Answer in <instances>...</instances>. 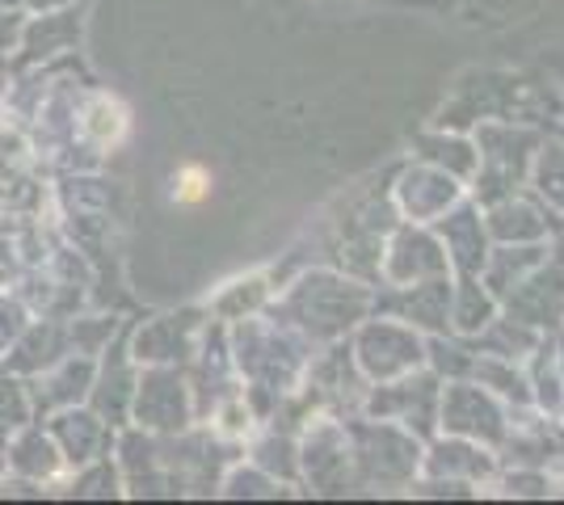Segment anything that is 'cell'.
<instances>
[{"label": "cell", "instance_id": "3", "mask_svg": "<svg viewBox=\"0 0 564 505\" xmlns=\"http://www.w3.org/2000/svg\"><path fill=\"white\" fill-rule=\"evenodd\" d=\"M438 396H443V380L434 371L417 366V371H409L400 380L379 384L367 409L376 413L379 421H397V426H404L417 438H434V430H438Z\"/></svg>", "mask_w": 564, "mask_h": 505}, {"label": "cell", "instance_id": "11", "mask_svg": "<svg viewBox=\"0 0 564 505\" xmlns=\"http://www.w3.org/2000/svg\"><path fill=\"white\" fill-rule=\"evenodd\" d=\"M451 274L443 278H425L413 287H392L400 304V320H409L413 329H430V333H447L451 329Z\"/></svg>", "mask_w": 564, "mask_h": 505}, {"label": "cell", "instance_id": "6", "mask_svg": "<svg viewBox=\"0 0 564 505\" xmlns=\"http://www.w3.org/2000/svg\"><path fill=\"white\" fill-rule=\"evenodd\" d=\"M501 308L506 316H514L531 329H552L564 320V265L547 262L540 270H531L518 287H510L501 295Z\"/></svg>", "mask_w": 564, "mask_h": 505}, {"label": "cell", "instance_id": "1", "mask_svg": "<svg viewBox=\"0 0 564 505\" xmlns=\"http://www.w3.org/2000/svg\"><path fill=\"white\" fill-rule=\"evenodd\" d=\"M354 359L367 380L388 384L425 366V337L400 316H379L371 325H362V333L354 341Z\"/></svg>", "mask_w": 564, "mask_h": 505}, {"label": "cell", "instance_id": "17", "mask_svg": "<svg viewBox=\"0 0 564 505\" xmlns=\"http://www.w3.org/2000/svg\"><path fill=\"white\" fill-rule=\"evenodd\" d=\"M556 262L564 265V228H561V241H556Z\"/></svg>", "mask_w": 564, "mask_h": 505}, {"label": "cell", "instance_id": "13", "mask_svg": "<svg viewBox=\"0 0 564 505\" xmlns=\"http://www.w3.org/2000/svg\"><path fill=\"white\" fill-rule=\"evenodd\" d=\"M497 304L489 287L480 283V274H459V283L451 287V325L459 329V333L468 337H480L485 333V325L497 316Z\"/></svg>", "mask_w": 564, "mask_h": 505}, {"label": "cell", "instance_id": "5", "mask_svg": "<svg viewBox=\"0 0 564 505\" xmlns=\"http://www.w3.org/2000/svg\"><path fill=\"white\" fill-rule=\"evenodd\" d=\"M358 438H367L371 447L358 442V468L379 481L383 488L388 484H409L417 472H422V438L409 433L397 421H379V426H362L354 430Z\"/></svg>", "mask_w": 564, "mask_h": 505}, {"label": "cell", "instance_id": "2", "mask_svg": "<svg viewBox=\"0 0 564 505\" xmlns=\"http://www.w3.org/2000/svg\"><path fill=\"white\" fill-rule=\"evenodd\" d=\"M438 430L455 438H471L480 447H501L510 438V421L494 392L476 380H451L438 396Z\"/></svg>", "mask_w": 564, "mask_h": 505}, {"label": "cell", "instance_id": "7", "mask_svg": "<svg viewBox=\"0 0 564 505\" xmlns=\"http://www.w3.org/2000/svg\"><path fill=\"white\" fill-rule=\"evenodd\" d=\"M459 198H464L459 177H451L447 168L438 165H417V168H404V177H400L397 211L409 223H434L438 216H447Z\"/></svg>", "mask_w": 564, "mask_h": 505}, {"label": "cell", "instance_id": "16", "mask_svg": "<svg viewBox=\"0 0 564 505\" xmlns=\"http://www.w3.org/2000/svg\"><path fill=\"white\" fill-rule=\"evenodd\" d=\"M203 194H207V173L186 168V173L177 177V198H182V202H194V198H203Z\"/></svg>", "mask_w": 564, "mask_h": 505}, {"label": "cell", "instance_id": "10", "mask_svg": "<svg viewBox=\"0 0 564 505\" xmlns=\"http://www.w3.org/2000/svg\"><path fill=\"white\" fill-rule=\"evenodd\" d=\"M485 228H489V241L494 244H535L547 241L552 232V219H547V207H535L527 198H497L485 211Z\"/></svg>", "mask_w": 564, "mask_h": 505}, {"label": "cell", "instance_id": "9", "mask_svg": "<svg viewBox=\"0 0 564 505\" xmlns=\"http://www.w3.org/2000/svg\"><path fill=\"white\" fill-rule=\"evenodd\" d=\"M422 472L434 476V481L480 484L494 476L497 463H494V455H489V447H480V442H471V438L447 433V438H438L422 455Z\"/></svg>", "mask_w": 564, "mask_h": 505}, {"label": "cell", "instance_id": "8", "mask_svg": "<svg viewBox=\"0 0 564 505\" xmlns=\"http://www.w3.org/2000/svg\"><path fill=\"white\" fill-rule=\"evenodd\" d=\"M438 223V241L447 249L451 274H480L485 270V257H489V228H485V216L480 207L471 202H455L447 216L434 219Z\"/></svg>", "mask_w": 564, "mask_h": 505}, {"label": "cell", "instance_id": "12", "mask_svg": "<svg viewBox=\"0 0 564 505\" xmlns=\"http://www.w3.org/2000/svg\"><path fill=\"white\" fill-rule=\"evenodd\" d=\"M552 257V249L547 241H535V244H494L489 249V257H485V270H480V283L489 287L497 304H501V295L510 287H518L531 270H540L543 262Z\"/></svg>", "mask_w": 564, "mask_h": 505}, {"label": "cell", "instance_id": "14", "mask_svg": "<svg viewBox=\"0 0 564 505\" xmlns=\"http://www.w3.org/2000/svg\"><path fill=\"white\" fill-rule=\"evenodd\" d=\"M417 152H422L425 165L447 168L451 177H476V168H480L476 144L459 140V135H425V140H417Z\"/></svg>", "mask_w": 564, "mask_h": 505}, {"label": "cell", "instance_id": "15", "mask_svg": "<svg viewBox=\"0 0 564 505\" xmlns=\"http://www.w3.org/2000/svg\"><path fill=\"white\" fill-rule=\"evenodd\" d=\"M531 182H535V190L540 198L564 216V147L561 144H547L540 147V156H535V165H531Z\"/></svg>", "mask_w": 564, "mask_h": 505}, {"label": "cell", "instance_id": "4", "mask_svg": "<svg viewBox=\"0 0 564 505\" xmlns=\"http://www.w3.org/2000/svg\"><path fill=\"white\" fill-rule=\"evenodd\" d=\"M451 274L447 249L438 241V232H425L422 223H409L392 232V241L383 244V262H379V278L388 287H413L425 278H443Z\"/></svg>", "mask_w": 564, "mask_h": 505}]
</instances>
